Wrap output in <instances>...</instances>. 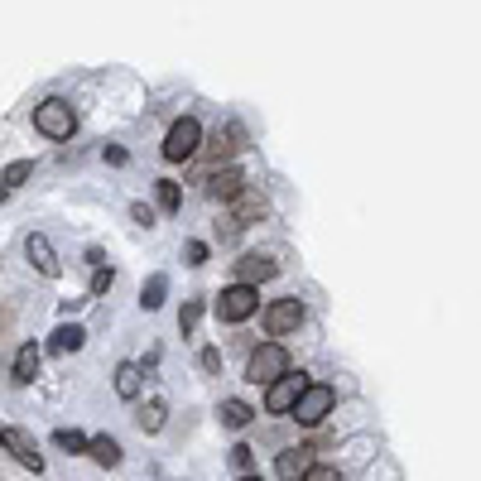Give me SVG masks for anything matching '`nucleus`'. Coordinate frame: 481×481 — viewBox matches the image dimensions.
Segmentation results:
<instances>
[{
  "label": "nucleus",
  "instance_id": "1",
  "mask_svg": "<svg viewBox=\"0 0 481 481\" xmlns=\"http://www.w3.org/2000/svg\"><path fill=\"white\" fill-rule=\"evenodd\" d=\"M34 131L49 135V140H68L77 131V116H73V107H68L63 97H49V101L34 107Z\"/></svg>",
  "mask_w": 481,
  "mask_h": 481
},
{
  "label": "nucleus",
  "instance_id": "2",
  "mask_svg": "<svg viewBox=\"0 0 481 481\" xmlns=\"http://www.w3.org/2000/svg\"><path fill=\"white\" fill-rule=\"evenodd\" d=\"M333 405H337V390L333 385H303L299 390V400H294V409H289V414L299 419V424H323L327 414H333Z\"/></svg>",
  "mask_w": 481,
  "mask_h": 481
},
{
  "label": "nucleus",
  "instance_id": "3",
  "mask_svg": "<svg viewBox=\"0 0 481 481\" xmlns=\"http://www.w3.org/2000/svg\"><path fill=\"white\" fill-rule=\"evenodd\" d=\"M285 371H289V351L279 347V342H265V347H255V351H251L245 381H251V385H269V381H279Z\"/></svg>",
  "mask_w": 481,
  "mask_h": 481
},
{
  "label": "nucleus",
  "instance_id": "4",
  "mask_svg": "<svg viewBox=\"0 0 481 481\" xmlns=\"http://www.w3.org/2000/svg\"><path fill=\"white\" fill-rule=\"evenodd\" d=\"M197 145H203V125H197L193 116H183V121H173L169 135H164V159L183 164V159L197 155Z\"/></svg>",
  "mask_w": 481,
  "mask_h": 481
},
{
  "label": "nucleus",
  "instance_id": "5",
  "mask_svg": "<svg viewBox=\"0 0 481 481\" xmlns=\"http://www.w3.org/2000/svg\"><path fill=\"white\" fill-rule=\"evenodd\" d=\"M261 309V289L255 285H231V289H221V299H217V318L221 323H245L251 313Z\"/></svg>",
  "mask_w": 481,
  "mask_h": 481
},
{
  "label": "nucleus",
  "instance_id": "6",
  "mask_svg": "<svg viewBox=\"0 0 481 481\" xmlns=\"http://www.w3.org/2000/svg\"><path fill=\"white\" fill-rule=\"evenodd\" d=\"M303 385H309V375H294V371H285L279 375V381H269V395H265V409L269 414H289V409H294V400H299V390Z\"/></svg>",
  "mask_w": 481,
  "mask_h": 481
},
{
  "label": "nucleus",
  "instance_id": "7",
  "mask_svg": "<svg viewBox=\"0 0 481 481\" xmlns=\"http://www.w3.org/2000/svg\"><path fill=\"white\" fill-rule=\"evenodd\" d=\"M299 323H303V303H299V299H275V303L265 309V333H269V337L294 333Z\"/></svg>",
  "mask_w": 481,
  "mask_h": 481
},
{
  "label": "nucleus",
  "instance_id": "8",
  "mask_svg": "<svg viewBox=\"0 0 481 481\" xmlns=\"http://www.w3.org/2000/svg\"><path fill=\"white\" fill-rule=\"evenodd\" d=\"M25 255H29V265L39 269L44 279H58V275H63V265H58V251H53V241H49V236H39V231H34V236H25Z\"/></svg>",
  "mask_w": 481,
  "mask_h": 481
},
{
  "label": "nucleus",
  "instance_id": "9",
  "mask_svg": "<svg viewBox=\"0 0 481 481\" xmlns=\"http://www.w3.org/2000/svg\"><path fill=\"white\" fill-rule=\"evenodd\" d=\"M0 448L15 453L29 472H39V467H44V457H39V448H34V438H29L25 429H0Z\"/></svg>",
  "mask_w": 481,
  "mask_h": 481
},
{
  "label": "nucleus",
  "instance_id": "10",
  "mask_svg": "<svg viewBox=\"0 0 481 481\" xmlns=\"http://www.w3.org/2000/svg\"><path fill=\"white\" fill-rule=\"evenodd\" d=\"M279 265L269 261V255H241L236 261V279L241 285H265V279H275Z\"/></svg>",
  "mask_w": 481,
  "mask_h": 481
},
{
  "label": "nucleus",
  "instance_id": "11",
  "mask_svg": "<svg viewBox=\"0 0 481 481\" xmlns=\"http://www.w3.org/2000/svg\"><path fill=\"white\" fill-rule=\"evenodd\" d=\"M309 467H313V448H285L279 462H275V472H279V481H299Z\"/></svg>",
  "mask_w": 481,
  "mask_h": 481
},
{
  "label": "nucleus",
  "instance_id": "12",
  "mask_svg": "<svg viewBox=\"0 0 481 481\" xmlns=\"http://www.w3.org/2000/svg\"><path fill=\"white\" fill-rule=\"evenodd\" d=\"M241 188H245V173H241V169H221V173H212V179H207V193H212L217 203H231Z\"/></svg>",
  "mask_w": 481,
  "mask_h": 481
},
{
  "label": "nucleus",
  "instance_id": "13",
  "mask_svg": "<svg viewBox=\"0 0 481 481\" xmlns=\"http://www.w3.org/2000/svg\"><path fill=\"white\" fill-rule=\"evenodd\" d=\"M82 342H87V333H82L77 323H63V327L49 337V357H68V351H77Z\"/></svg>",
  "mask_w": 481,
  "mask_h": 481
},
{
  "label": "nucleus",
  "instance_id": "14",
  "mask_svg": "<svg viewBox=\"0 0 481 481\" xmlns=\"http://www.w3.org/2000/svg\"><path fill=\"white\" fill-rule=\"evenodd\" d=\"M261 212H265V197H261V193H251V188H241V193L231 197V217H236L241 227H245L251 217H261Z\"/></svg>",
  "mask_w": 481,
  "mask_h": 481
},
{
  "label": "nucleus",
  "instance_id": "15",
  "mask_svg": "<svg viewBox=\"0 0 481 481\" xmlns=\"http://www.w3.org/2000/svg\"><path fill=\"white\" fill-rule=\"evenodd\" d=\"M241 125H227V131H217V140H212V149H207V155H212V159H231V155H236V149H241Z\"/></svg>",
  "mask_w": 481,
  "mask_h": 481
},
{
  "label": "nucleus",
  "instance_id": "16",
  "mask_svg": "<svg viewBox=\"0 0 481 481\" xmlns=\"http://www.w3.org/2000/svg\"><path fill=\"white\" fill-rule=\"evenodd\" d=\"M34 375H39V347H29V342H25V347L15 351V381H20V385H29Z\"/></svg>",
  "mask_w": 481,
  "mask_h": 481
},
{
  "label": "nucleus",
  "instance_id": "17",
  "mask_svg": "<svg viewBox=\"0 0 481 481\" xmlns=\"http://www.w3.org/2000/svg\"><path fill=\"white\" fill-rule=\"evenodd\" d=\"M29 173H34V164H29V159H15V164H10V169H5V173H0V203H5V197H10V193H15V188H20V183H25V179H29Z\"/></svg>",
  "mask_w": 481,
  "mask_h": 481
},
{
  "label": "nucleus",
  "instance_id": "18",
  "mask_svg": "<svg viewBox=\"0 0 481 481\" xmlns=\"http://www.w3.org/2000/svg\"><path fill=\"white\" fill-rule=\"evenodd\" d=\"M116 395H121V400H135V395H140V366H135V361L116 366Z\"/></svg>",
  "mask_w": 481,
  "mask_h": 481
},
{
  "label": "nucleus",
  "instance_id": "19",
  "mask_svg": "<svg viewBox=\"0 0 481 481\" xmlns=\"http://www.w3.org/2000/svg\"><path fill=\"white\" fill-rule=\"evenodd\" d=\"M217 414H221V424H227V429H245V424L255 419V409L245 405V400H227V405L217 409Z\"/></svg>",
  "mask_w": 481,
  "mask_h": 481
},
{
  "label": "nucleus",
  "instance_id": "20",
  "mask_svg": "<svg viewBox=\"0 0 481 481\" xmlns=\"http://www.w3.org/2000/svg\"><path fill=\"white\" fill-rule=\"evenodd\" d=\"M87 453L97 457L101 467H116V462H121V443L107 438V433H101V438H87Z\"/></svg>",
  "mask_w": 481,
  "mask_h": 481
},
{
  "label": "nucleus",
  "instance_id": "21",
  "mask_svg": "<svg viewBox=\"0 0 481 481\" xmlns=\"http://www.w3.org/2000/svg\"><path fill=\"white\" fill-rule=\"evenodd\" d=\"M164 294H169V279H164V275H149V285L140 289V303H145V309L155 313L159 303H164Z\"/></svg>",
  "mask_w": 481,
  "mask_h": 481
},
{
  "label": "nucleus",
  "instance_id": "22",
  "mask_svg": "<svg viewBox=\"0 0 481 481\" xmlns=\"http://www.w3.org/2000/svg\"><path fill=\"white\" fill-rule=\"evenodd\" d=\"M155 197H159L164 212H179V203H183V193H179V183H173V179H159L155 183Z\"/></svg>",
  "mask_w": 481,
  "mask_h": 481
},
{
  "label": "nucleus",
  "instance_id": "23",
  "mask_svg": "<svg viewBox=\"0 0 481 481\" xmlns=\"http://www.w3.org/2000/svg\"><path fill=\"white\" fill-rule=\"evenodd\" d=\"M164 414H169V409H164V400H149L145 409H140V429H145V433H159V429H164Z\"/></svg>",
  "mask_w": 481,
  "mask_h": 481
},
{
  "label": "nucleus",
  "instance_id": "24",
  "mask_svg": "<svg viewBox=\"0 0 481 481\" xmlns=\"http://www.w3.org/2000/svg\"><path fill=\"white\" fill-rule=\"evenodd\" d=\"M197 323H203V299H188V303H183V313H179L183 337H193V333H197Z\"/></svg>",
  "mask_w": 481,
  "mask_h": 481
},
{
  "label": "nucleus",
  "instance_id": "25",
  "mask_svg": "<svg viewBox=\"0 0 481 481\" xmlns=\"http://www.w3.org/2000/svg\"><path fill=\"white\" fill-rule=\"evenodd\" d=\"M53 443H58V448H68V453H87V438H82L77 429H58Z\"/></svg>",
  "mask_w": 481,
  "mask_h": 481
},
{
  "label": "nucleus",
  "instance_id": "26",
  "mask_svg": "<svg viewBox=\"0 0 481 481\" xmlns=\"http://www.w3.org/2000/svg\"><path fill=\"white\" fill-rule=\"evenodd\" d=\"M231 467H236V472H255V448L236 443V448H231Z\"/></svg>",
  "mask_w": 481,
  "mask_h": 481
},
{
  "label": "nucleus",
  "instance_id": "27",
  "mask_svg": "<svg viewBox=\"0 0 481 481\" xmlns=\"http://www.w3.org/2000/svg\"><path fill=\"white\" fill-rule=\"evenodd\" d=\"M299 481H342V472H337V467H318V462H313Z\"/></svg>",
  "mask_w": 481,
  "mask_h": 481
},
{
  "label": "nucleus",
  "instance_id": "28",
  "mask_svg": "<svg viewBox=\"0 0 481 481\" xmlns=\"http://www.w3.org/2000/svg\"><path fill=\"white\" fill-rule=\"evenodd\" d=\"M111 265H97V275H92V294H107V289H111Z\"/></svg>",
  "mask_w": 481,
  "mask_h": 481
},
{
  "label": "nucleus",
  "instance_id": "29",
  "mask_svg": "<svg viewBox=\"0 0 481 481\" xmlns=\"http://www.w3.org/2000/svg\"><path fill=\"white\" fill-rule=\"evenodd\" d=\"M203 261H207V245L203 241H188L183 245V265H203Z\"/></svg>",
  "mask_w": 481,
  "mask_h": 481
},
{
  "label": "nucleus",
  "instance_id": "30",
  "mask_svg": "<svg viewBox=\"0 0 481 481\" xmlns=\"http://www.w3.org/2000/svg\"><path fill=\"white\" fill-rule=\"evenodd\" d=\"M131 217L140 221V227H155V207H145V203H135V207H131Z\"/></svg>",
  "mask_w": 481,
  "mask_h": 481
},
{
  "label": "nucleus",
  "instance_id": "31",
  "mask_svg": "<svg viewBox=\"0 0 481 481\" xmlns=\"http://www.w3.org/2000/svg\"><path fill=\"white\" fill-rule=\"evenodd\" d=\"M203 371H221V357H217V351H203Z\"/></svg>",
  "mask_w": 481,
  "mask_h": 481
},
{
  "label": "nucleus",
  "instance_id": "32",
  "mask_svg": "<svg viewBox=\"0 0 481 481\" xmlns=\"http://www.w3.org/2000/svg\"><path fill=\"white\" fill-rule=\"evenodd\" d=\"M241 481H265V477H255V472H241Z\"/></svg>",
  "mask_w": 481,
  "mask_h": 481
}]
</instances>
